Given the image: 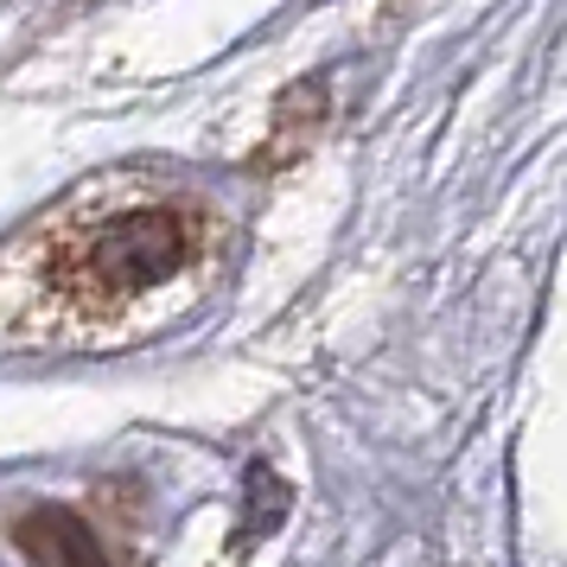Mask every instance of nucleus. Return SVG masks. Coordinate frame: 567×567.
<instances>
[{"label": "nucleus", "mask_w": 567, "mask_h": 567, "mask_svg": "<svg viewBox=\"0 0 567 567\" xmlns=\"http://www.w3.org/2000/svg\"><path fill=\"white\" fill-rule=\"evenodd\" d=\"M20 542L32 548L39 567H109L103 542L90 536V523L71 511H45V516H27L20 523Z\"/></svg>", "instance_id": "2"}, {"label": "nucleus", "mask_w": 567, "mask_h": 567, "mask_svg": "<svg viewBox=\"0 0 567 567\" xmlns=\"http://www.w3.org/2000/svg\"><path fill=\"white\" fill-rule=\"evenodd\" d=\"M230 261V224L159 166H109L0 243V351L90 358L179 326Z\"/></svg>", "instance_id": "1"}]
</instances>
